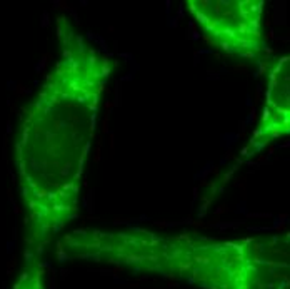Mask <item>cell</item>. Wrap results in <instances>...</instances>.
Listing matches in <instances>:
<instances>
[{
	"label": "cell",
	"mask_w": 290,
	"mask_h": 289,
	"mask_svg": "<svg viewBox=\"0 0 290 289\" xmlns=\"http://www.w3.org/2000/svg\"><path fill=\"white\" fill-rule=\"evenodd\" d=\"M287 135H290V54L280 57L270 69L260 119L242 154L252 157Z\"/></svg>",
	"instance_id": "5"
},
{
	"label": "cell",
	"mask_w": 290,
	"mask_h": 289,
	"mask_svg": "<svg viewBox=\"0 0 290 289\" xmlns=\"http://www.w3.org/2000/svg\"><path fill=\"white\" fill-rule=\"evenodd\" d=\"M263 0H187L198 32L223 55L263 60L269 43L263 32Z\"/></svg>",
	"instance_id": "3"
},
{
	"label": "cell",
	"mask_w": 290,
	"mask_h": 289,
	"mask_svg": "<svg viewBox=\"0 0 290 289\" xmlns=\"http://www.w3.org/2000/svg\"><path fill=\"white\" fill-rule=\"evenodd\" d=\"M58 57L23 110L15 142L25 206V264L43 272L42 256L79 214L83 172L112 59L95 49L65 15L57 20Z\"/></svg>",
	"instance_id": "1"
},
{
	"label": "cell",
	"mask_w": 290,
	"mask_h": 289,
	"mask_svg": "<svg viewBox=\"0 0 290 289\" xmlns=\"http://www.w3.org/2000/svg\"><path fill=\"white\" fill-rule=\"evenodd\" d=\"M67 259H83L185 281L200 289H240L244 247L198 234H158L148 229H80L60 242Z\"/></svg>",
	"instance_id": "2"
},
{
	"label": "cell",
	"mask_w": 290,
	"mask_h": 289,
	"mask_svg": "<svg viewBox=\"0 0 290 289\" xmlns=\"http://www.w3.org/2000/svg\"><path fill=\"white\" fill-rule=\"evenodd\" d=\"M242 247L240 289H290V232L245 237Z\"/></svg>",
	"instance_id": "4"
}]
</instances>
